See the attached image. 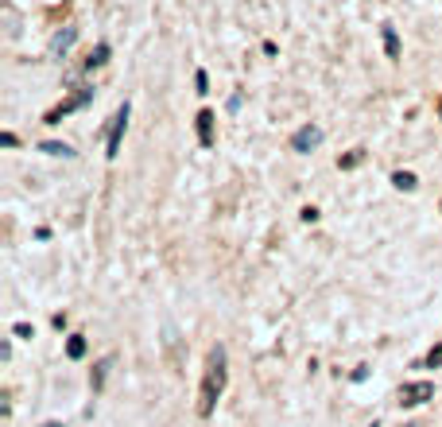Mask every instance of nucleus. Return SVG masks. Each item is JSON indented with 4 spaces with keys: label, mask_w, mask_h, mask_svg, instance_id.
<instances>
[{
    "label": "nucleus",
    "mask_w": 442,
    "mask_h": 427,
    "mask_svg": "<svg viewBox=\"0 0 442 427\" xmlns=\"http://www.w3.org/2000/svg\"><path fill=\"white\" fill-rule=\"evenodd\" d=\"M380 35H384V51H388V59H400V35H396L392 24H384Z\"/></svg>",
    "instance_id": "8"
},
{
    "label": "nucleus",
    "mask_w": 442,
    "mask_h": 427,
    "mask_svg": "<svg viewBox=\"0 0 442 427\" xmlns=\"http://www.w3.org/2000/svg\"><path fill=\"white\" fill-rule=\"evenodd\" d=\"M125 125H128V101L117 109V117H113V129H109V156H117V152H120V136H125Z\"/></svg>",
    "instance_id": "5"
},
{
    "label": "nucleus",
    "mask_w": 442,
    "mask_h": 427,
    "mask_svg": "<svg viewBox=\"0 0 442 427\" xmlns=\"http://www.w3.org/2000/svg\"><path fill=\"white\" fill-rule=\"evenodd\" d=\"M194 86H198V93H210V78H206V70H198V74H194Z\"/></svg>",
    "instance_id": "13"
},
{
    "label": "nucleus",
    "mask_w": 442,
    "mask_h": 427,
    "mask_svg": "<svg viewBox=\"0 0 442 427\" xmlns=\"http://www.w3.org/2000/svg\"><path fill=\"white\" fill-rule=\"evenodd\" d=\"M43 152H47V156H70L66 144H43Z\"/></svg>",
    "instance_id": "14"
},
{
    "label": "nucleus",
    "mask_w": 442,
    "mask_h": 427,
    "mask_svg": "<svg viewBox=\"0 0 442 427\" xmlns=\"http://www.w3.org/2000/svg\"><path fill=\"white\" fill-rule=\"evenodd\" d=\"M427 365H431V369H442V342L431 349V354H427Z\"/></svg>",
    "instance_id": "12"
},
{
    "label": "nucleus",
    "mask_w": 442,
    "mask_h": 427,
    "mask_svg": "<svg viewBox=\"0 0 442 427\" xmlns=\"http://www.w3.org/2000/svg\"><path fill=\"white\" fill-rule=\"evenodd\" d=\"M198 144H202V148L214 144V113H210V109L198 113Z\"/></svg>",
    "instance_id": "6"
},
{
    "label": "nucleus",
    "mask_w": 442,
    "mask_h": 427,
    "mask_svg": "<svg viewBox=\"0 0 442 427\" xmlns=\"http://www.w3.org/2000/svg\"><path fill=\"white\" fill-rule=\"evenodd\" d=\"M392 183H396L400 190H415V175H412V171H396Z\"/></svg>",
    "instance_id": "10"
},
{
    "label": "nucleus",
    "mask_w": 442,
    "mask_h": 427,
    "mask_svg": "<svg viewBox=\"0 0 442 427\" xmlns=\"http://www.w3.org/2000/svg\"><path fill=\"white\" fill-rule=\"evenodd\" d=\"M357 163H361V152H349V156L342 159V167H357Z\"/></svg>",
    "instance_id": "16"
},
{
    "label": "nucleus",
    "mask_w": 442,
    "mask_h": 427,
    "mask_svg": "<svg viewBox=\"0 0 442 427\" xmlns=\"http://www.w3.org/2000/svg\"><path fill=\"white\" fill-rule=\"evenodd\" d=\"M109 59V43H98V51H93V55H89L86 59V70H93V66H101V62Z\"/></svg>",
    "instance_id": "9"
},
{
    "label": "nucleus",
    "mask_w": 442,
    "mask_h": 427,
    "mask_svg": "<svg viewBox=\"0 0 442 427\" xmlns=\"http://www.w3.org/2000/svg\"><path fill=\"white\" fill-rule=\"evenodd\" d=\"M66 354H70V358H82V354H86V342H82V338L74 334V338L66 342Z\"/></svg>",
    "instance_id": "11"
},
{
    "label": "nucleus",
    "mask_w": 442,
    "mask_h": 427,
    "mask_svg": "<svg viewBox=\"0 0 442 427\" xmlns=\"http://www.w3.org/2000/svg\"><path fill=\"white\" fill-rule=\"evenodd\" d=\"M427 400H434L431 381H407V385L400 388V404L403 408H419V404H427Z\"/></svg>",
    "instance_id": "2"
},
{
    "label": "nucleus",
    "mask_w": 442,
    "mask_h": 427,
    "mask_svg": "<svg viewBox=\"0 0 442 427\" xmlns=\"http://www.w3.org/2000/svg\"><path fill=\"white\" fill-rule=\"evenodd\" d=\"M439 113H442V98H439Z\"/></svg>",
    "instance_id": "17"
},
{
    "label": "nucleus",
    "mask_w": 442,
    "mask_h": 427,
    "mask_svg": "<svg viewBox=\"0 0 442 427\" xmlns=\"http://www.w3.org/2000/svg\"><path fill=\"white\" fill-rule=\"evenodd\" d=\"M47 427H59V424H47Z\"/></svg>",
    "instance_id": "18"
},
{
    "label": "nucleus",
    "mask_w": 442,
    "mask_h": 427,
    "mask_svg": "<svg viewBox=\"0 0 442 427\" xmlns=\"http://www.w3.org/2000/svg\"><path fill=\"white\" fill-rule=\"evenodd\" d=\"M225 392V349L214 346L206 358V373H202V392H198V416H210L217 397Z\"/></svg>",
    "instance_id": "1"
},
{
    "label": "nucleus",
    "mask_w": 442,
    "mask_h": 427,
    "mask_svg": "<svg viewBox=\"0 0 442 427\" xmlns=\"http://www.w3.org/2000/svg\"><path fill=\"white\" fill-rule=\"evenodd\" d=\"M318 144H322V129H318V125H303V129L291 136V148L295 152H315Z\"/></svg>",
    "instance_id": "3"
},
{
    "label": "nucleus",
    "mask_w": 442,
    "mask_h": 427,
    "mask_svg": "<svg viewBox=\"0 0 442 427\" xmlns=\"http://www.w3.org/2000/svg\"><path fill=\"white\" fill-rule=\"evenodd\" d=\"M89 98H93V93H89V90H78V93H74V98H66V101H62V105H55V109L47 113V125H59V120L66 117V113L82 109V105H86Z\"/></svg>",
    "instance_id": "4"
},
{
    "label": "nucleus",
    "mask_w": 442,
    "mask_h": 427,
    "mask_svg": "<svg viewBox=\"0 0 442 427\" xmlns=\"http://www.w3.org/2000/svg\"><path fill=\"white\" fill-rule=\"evenodd\" d=\"M105 369H109V361H101V365H98V373H93V388H101V385H105Z\"/></svg>",
    "instance_id": "15"
},
{
    "label": "nucleus",
    "mask_w": 442,
    "mask_h": 427,
    "mask_svg": "<svg viewBox=\"0 0 442 427\" xmlns=\"http://www.w3.org/2000/svg\"><path fill=\"white\" fill-rule=\"evenodd\" d=\"M78 39V28H66V31H59V35H55V39H50V55H55V59H59V55H66L70 51V43Z\"/></svg>",
    "instance_id": "7"
}]
</instances>
